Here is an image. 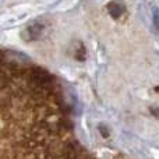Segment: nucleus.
I'll list each match as a JSON object with an SVG mask.
<instances>
[{"instance_id":"20e7f679","label":"nucleus","mask_w":159,"mask_h":159,"mask_svg":"<svg viewBox=\"0 0 159 159\" xmlns=\"http://www.w3.org/2000/svg\"><path fill=\"white\" fill-rule=\"evenodd\" d=\"M7 84H8L7 75L4 74V71H2V70H0V91L4 89V88L7 87Z\"/></svg>"},{"instance_id":"39448f33","label":"nucleus","mask_w":159,"mask_h":159,"mask_svg":"<svg viewBox=\"0 0 159 159\" xmlns=\"http://www.w3.org/2000/svg\"><path fill=\"white\" fill-rule=\"evenodd\" d=\"M154 25H155V28H157V31L159 32V10L157 7L154 8Z\"/></svg>"},{"instance_id":"7ed1b4c3","label":"nucleus","mask_w":159,"mask_h":159,"mask_svg":"<svg viewBox=\"0 0 159 159\" xmlns=\"http://www.w3.org/2000/svg\"><path fill=\"white\" fill-rule=\"evenodd\" d=\"M106 10H107V13L110 14L112 18L117 20L126 13V4H124L121 0H112V2L107 3Z\"/></svg>"},{"instance_id":"f03ea898","label":"nucleus","mask_w":159,"mask_h":159,"mask_svg":"<svg viewBox=\"0 0 159 159\" xmlns=\"http://www.w3.org/2000/svg\"><path fill=\"white\" fill-rule=\"evenodd\" d=\"M43 30H45V24L39 20L36 21H32L25 27L24 32H22V36H24L27 41H36L39 39V36L43 34Z\"/></svg>"},{"instance_id":"0eeeda50","label":"nucleus","mask_w":159,"mask_h":159,"mask_svg":"<svg viewBox=\"0 0 159 159\" xmlns=\"http://www.w3.org/2000/svg\"><path fill=\"white\" fill-rule=\"evenodd\" d=\"M99 130H101V134L103 138L109 137V131H107V129H105V126H99Z\"/></svg>"},{"instance_id":"f257e3e1","label":"nucleus","mask_w":159,"mask_h":159,"mask_svg":"<svg viewBox=\"0 0 159 159\" xmlns=\"http://www.w3.org/2000/svg\"><path fill=\"white\" fill-rule=\"evenodd\" d=\"M30 78L34 87H38V88H46L52 82V75L46 70L41 69V67H34L30 73Z\"/></svg>"},{"instance_id":"423d86ee","label":"nucleus","mask_w":159,"mask_h":159,"mask_svg":"<svg viewBox=\"0 0 159 159\" xmlns=\"http://www.w3.org/2000/svg\"><path fill=\"white\" fill-rule=\"evenodd\" d=\"M149 112H151V115L154 116L155 119H158V120H159V107H157V106L149 107Z\"/></svg>"}]
</instances>
